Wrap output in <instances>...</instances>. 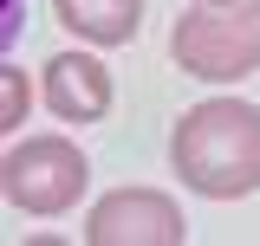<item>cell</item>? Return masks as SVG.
<instances>
[{"label": "cell", "mask_w": 260, "mask_h": 246, "mask_svg": "<svg viewBox=\"0 0 260 246\" xmlns=\"http://www.w3.org/2000/svg\"><path fill=\"white\" fill-rule=\"evenodd\" d=\"M52 20L78 46L117 52V46H130L143 32V0H52Z\"/></svg>", "instance_id": "8992f818"}, {"label": "cell", "mask_w": 260, "mask_h": 246, "mask_svg": "<svg viewBox=\"0 0 260 246\" xmlns=\"http://www.w3.org/2000/svg\"><path fill=\"white\" fill-rule=\"evenodd\" d=\"M208 7H241V0H208Z\"/></svg>", "instance_id": "ba28073f"}, {"label": "cell", "mask_w": 260, "mask_h": 246, "mask_svg": "<svg viewBox=\"0 0 260 246\" xmlns=\"http://www.w3.org/2000/svg\"><path fill=\"white\" fill-rule=\"evenodd\" d=\"M39 104L59 123H72V130L111 117L117 110V78H111V65L98 59V46H85V52H52V59L39 65Z\"/></svg>", "instance_id": "5b68a950"}, {"label": "cell", "mask_w": 260, "mask_h": 246, "mask_svg": "<svg viewBox=\"0 0 260 246\" xmlns=\"http://www.w3.org/2000/svg\"><path fill=\"white\" fill-rule=\"evenodd\" d=\"M169 65L195 85H241L260 71V7H208L189 0V13H176L169 26Z\"/></svg>", "instance_id": "7a4b0ae2"}, {"label": "cell", "mask_w": 260, "mask_h": 246, "mask_svg": "<svg viewBox=\"0 0 260 246\" xmlns=\"http://www.w3.org/2000/svg\"><path fill=\"white\" fill-rule=\"evenodd\" d=\"M85 188H91V155L78 149L65 130L7 136V155H0V194H7V208H20L32 220H59L85 201Z\"/></svg>", "instance_id": "3957f363"}, {"label": "cell", "mask_w": 260, "mask_h": 246, "mask_svg": "<svg viewBox=\"0 0 260 246\" xmlns=\"http://www.w3.org/2000/svg\"><path fill=\"white\" fill-rule=\"evenodd\" d=\"M169 175L202 201L260 194V104L202 97L169 123Z\"/></svg>", "instance_id": "6da1fadb"}, {"label": "cell", "mask_w": 260, "mask_h": 246, "mask_svg": "<svg viewBox=\"0 0 260 246\" xmlns=\"http://www.w3.org/2000/svg\"><path fill=\"white\" fill-rule=\"evenodd\" d=\"M32 78L20 71V65H0V130L7 136H20V123H26V110H32Z\"/></svg>", "instance_id": "52a82bcc"}, {"label": "cell", "mask_w": 260, "mask_h": 246, "mask_svg": "<svg viewBox=\"0 0 260 246\" xmlns=\"http://www.w3.org/2000/svg\"><path fill=\"white\" fill-rule=\"evenodd\" d=\"M85 246H189V214L169 188H111L85 214Z\"/></svg>", "instance_id": "277c9868"}]
</instances>
